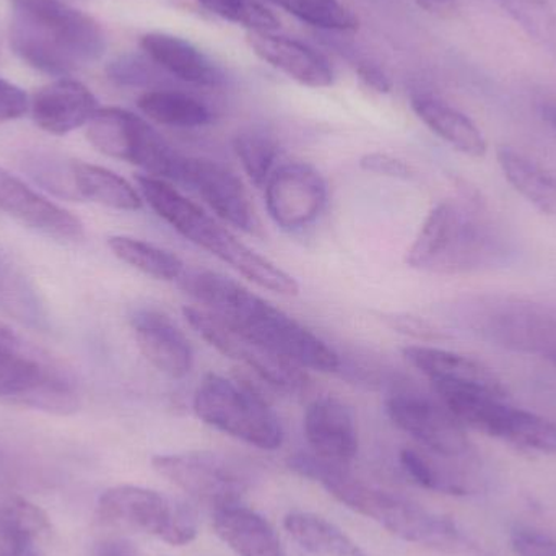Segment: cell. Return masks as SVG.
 Here are the masks:
<instances>
[{"label":"cell","instance_id":"cell-1","mask_svg":"<svg viewBox=\"0 0 556 556\" xmlns=\"http://www.w3.org/2000/svg\"><path fill=\"white\" fill-rule=\"evenodd\" d=\"M179 287L202 304L204 309L227 320L235 329L294 363L301 369L336 372L342 362L339 353L306 326L288 316L260 294L233 278L212 270H188Z\"/></svg>","mask_w":556,"mask_h":556},{"label":"cell","instance_id":"cell-2","mask_svg":"<svg viewBox=\"0 0 556 556\" xmlns=\"http://www.w3.org/2000/svg\"><path fill=\"white\" fill-rule=\"evenodd\" d=\"M296 476L313 480L337 502L371 519L389 534L408 544L444 554L470 551V541L456 522L424 506L355 479L346 467L329 463L314 453H296L288 459Z\"/></svg>","mask_w":556,"mask_h":556},{"label":"cell","instance_id":"cell-3","mask_svg":"<svg viewBox=\"0 0 556 556\" xmlns=\"http://www.w3.org/2000/svg\"><path fill=\"white\" fill-rule=\"evenodd\" d=\"M10 46L36 71L67 75L100 61L106 36L93 16L62 0H10Z\"/></svg>","mask_w":556,"mask_h":556},{"label":"cell","instance_id":"cell-4","mask_svg":"<svg viewBox=\"0 0 556 556\" xmlns=\"http://www.w3.org/2000/svg\"><path fill=\"white\" fill-rule=\"evenodd\" d=\"M136 181L152 211L186 240L208 251L212 256L264 290L283 296H296L300 293V285L290 274L238 240L230 230L217 224L204 208L189 201L165 179L140 175Z\"/></svg>","mask_w":556,"mask_h":556},{"label":"cell","instance_id":"cell-5","mask_svg":"<svg viewBox=\"0 0 556 556\" xmlns=\"http://www.w3.org/2000/svg\"><path fill=\"white\" fill-rule=\"evenodd\" d=\"M495 256L489 227L466 207L441 202L425 218L405 261L412 269L453 276L480 269Z\"/></svg>","mask_w":556,"mask_h":556},{"label":"cell","instance_id":"cell-6","mask_svg":"<svg viewBox=\"0 0 556 556\" xmlns=\"http://www.w3.org/2000/svg\"><path fill=\"white\" fill-rule=\"evenodd\" d=\"M199 420L208 427L264 451L283 443V427L269 402L241 381L207 372L199 382L192 401Z\"/></svg>","mask_w":556,"mask_h":556},{"label":"cell","instance_id":"cell-7","mask_svg":"<svg viewBox=\"0 0 556 556\" xmlns=\"http://www.w3.org/2000/svg\"><path fill=\"white\" fill-rule=\"evenodd\" d=\"M0 401L65 415L77 410L78 392L61 368L0 323Z\"/></svg>","mask_w":556,"mask_h":556},{"label":"cell","instance_id":"cell-8","mask_svg":"<svg viewBox=\"0 0 556 556\" xmlns=\"http://www.w3.org/2000/svg\"><path fill=\"white\" fill-rule=\"evenodd\" d=\"M434 391L464 427L526 450L556 454V421L511 407L505 399L480 389L434 386Z\"/></svg>","mask_w":556,"mask_h":556},{"label":"cell","instance_id":"cell-9","mask_svg":"<svg viewBox=\"0 0 556 556\" xmlns=\"http://www.w3.org/2000/svg\"><path fill=\"white\" fill-rule=\"evenodd\" d=\"M97 509L98 518L106 525L143 532L173 547H185L198 538L194 509L155 490L113 486L100 496Z\"/></svg>","mask_w":556,"mask_h":556},{"label":"cell","instance_id":"cell-10","mask_svg":"<svg viewBox=\"0 0 556 556\" xmlns=\"http://www.w3.org/2000/svg\"><path fill=\"white\" fill-rule=\"evenodd\" d=\"M94 149L146 169L155 178L178 181L185 155L176 152L146 119L123 108H100L87 124Z\"/></svg>","mask_w":556,"mask_h":556},{"label":"cell","instance_id":"cell-11","mask_svg":"<svg viewBox=\"0 0 556 556\" xmlns=\"http://www.w3.org/2000/svg\"><path fill=\"white\" fill-rule=\"evenodd\" d=\"M153 469L178 486L189 498L212 511L241 503L250 489V477L235 460L211 451L159 454Z\"/></svg>","mask_w":556,"mask_h":556},{"label":"cell","instance_id":"cell-12","mask_svg":"<svg viewBox=\"0 0 556 556\" xmlns=\"http://www.w3.org/2000/svg\"><path fill=\"white\" fill-rule=\"evenodd\" d=\"M189 326L225 358L241 363L260 376L266 384L285 394H298L307 384V376L294 363L264 346L263 343L235 329L233 326L215 316L204 307H182Z\"/></svg>","mask_w":556,"mask_h":556},{"label":"cell","instance_id":"cell-13","mask_svg":"<svg viewBox=\"0 0 556 556\" xmlns=\"http://www.w3.org/2000/svg\"><path fill=\"white\" fill-rule=\"evenodd\" d=\"M264 188L269 217L285 231L311 227L327 205L326 181L307 163H283L274 169Z\"/></svg>","mask_w":556,"mask_h":556},{"label":"cell","instance_id":"cell-14","mask_svg":"<svg viewBox=\"0 0 556 556\" xmlns=\"http://www.w3.org/2000/svg\"><path fill=\"white\" fill-rule=\"evenodd\" d=\"M483 336L513 352L541 356L556 366V306L505 303L480 319Z\"/></svg>","mask_w":556,"mask_h":556},{"label":"cell","instance_id":"cell-15","mask_svg":"<svg viewBox=\"0 0 556 556\" xmlns=\"http://www.w3.org/2000/svg\"><path fill=\"white\" fill-rule=\"evenodd\" d=\"M386 412L395 427L414 438L431 453L443 457H460L469 453L464 425L446 405L410 392H395L386 399Z\"/></svg>","mask_w":556,"mask_h":556},{"label":"cell","instance_id":"cell-16","mask_svg":"<svg viewBox=\"0 0 556 556\" xmlns=\"http://www.w3.org/2000/svg\"><path fill=\"white\" fill-rule=\"evenodd\" d=\"M178 182L189 186L199 198L231 227L261 235V220L241 179L228 166L207 159L185 156Z\"/></svg>","mask_w":556,"mask_h":556},{"label":"cell","instance_id":"cell-17","mask_svg":"<svg viewBox=\"0 0 556 556\" xmlns=\"http://www.w3.org/2000/svg\"><path fill=\"white\" fill-rule=\"evenodd\" d=\"M0 212L54 240L77 243L85 237L84 224L75 215L42 198L3 168H0Z\"/></svg>","mask_w":556,"mask_h":556},{"label":"cell","instance_id":"cell-18","mask_svg":"<svg viewBox=\"0 0 556 556\" xmlns=\"http://www.w3.org/2000/svg\"><path fill=\"white\" fill-rule=\"evenodd\" d=\"M134 336L147 362L172 379L191 372L194 352L181 329L162 311L140 307L130 316Z\"/></svg>","mask_w":556,"mask_h":556},{"label":"cell","instance_id":"cell-19","mask_svg":"<svg viewBox=\"0 0 556 556\" xmlns=\"http://www.w3.org/2000/svg\"><path fill=\"white\" fill-rule=\"evenodd\" d=\"M304 434L311 453L346 467L358 453V431L352 412L333 397H320L307 405Z\"/></svg>","mask_w":556,"mask_h":556},{"label":"cell","instance_id":"cell-20","mask_svg":"<svg viewBox=\"0 0 556 556\" xmlns=\"http://www.w3.org/2000/svg\"><path fill=\"white\" fill-rule=\"evenodd\" d=\"M97 97L81 81L61 78L42 87L29 103L36 126L54 136H65L87 126L98 113Z\"/></svg>","mask_w":556,"mask_h":556},{"label":"cell","instance_id":"cell-21","mask_svg":"<svg viewBox=\"0 0 556 556\" xmlns=\"http://www.w3.org/2000/svg\"><path fill=\"white\" fill-rule=\"evenodd\" d=\"M247 41L257 58L304 87L326 88L333 84L329 61L304 42L274 31H248Z\"/></svg>","mask_w":556,"mask_h":556},{"label":"cell","instance_id":"cell-22","mask_svg":"<svg viewBox=\"0 0 556 556\" xmlns=\"http://www.w3.org/2000/svg\"><path fill=\"white\" fill-rule=\"evenodd\" d=\"M402 353L433 386L482 389L503 399L508 394L502 379L489 366L469 356L424 345L405 346Z\"/></svg>","mask_w":556,"mask_h":556},{"label":"cell","instance_id":"cell-23","mask_svg":"<svg viewBox=\"0 0 556 556\" xmlns=\"http://www.w3.org/2000/svg\"><path fill=\"white\" fill-rule=\"evenodd\" d=\"M48 515L20 493L0 486V556H46Z\"/></svg>","mask_w":556,"mask_h":556},{"label":"cell","instance_id":"cell-24","mask_svg":"<svg viewBox=\"0 0 556 556\" xmlns=\"http://www.w3.org/2000/svg\"><path fill=\"white\" fill-rule=\"evenodd\" d=\"M140 48L153 64L186 84L208 88L225 84L220 65L188 39L169 33L150 31L140 38Z\"/></svg>","mask_w":556,"mask_h":556},{"label":"cell","instance_id":"cell-25","mask_svg":"<svg viewBox=\"0 0 556 556\" xmlns=\"http://www.w3.org/2000/svg\"><path fill=\"white\" fill-rule=\"evenodd\" d=\"M212 526L237 556H287L273 525L243 503L214 509Z\"/></svg>","mask_w":556,"mask_h":556},{"label":"cell","instance_id":"cell-26","mask_svg":"<svg viewBox=\"0 0 556 556\" xmlns=\"http://www.w3.org/2000/svg\"><path fill=\"white\" fill-rule=\"evenodd\" d=\"M410 104L418 119L444 142L473 159L485 155V137L469 116L431 94H414Z\"/></svg>","mask_w":556,"mask_h":556},{"label":"cell","instance_id":"cell-27","mask_svg":"<svg viewBox=\"0 0 556 556\" xmlns=\"http://www.w3.org/2000/svg\"><path fill=\"white\" fill-rule=\"evenodd\" d=\"M68 176L74 198L87 199L114 211L136 212L142 208V198L136 188L103 166L71 162Z\"/></svg>","mask_w":556,"mask_h":556},{"label":"cell","instance_id":"cell-28","mask_svg":"<svg viewBox=\"0 0 556 556\" xmlns=\"http://www.w3.org/2000/svg\"><path fill=\"white\" fill-rule=\"evenodd\" d=\"M0 309L16 323L35 330L49 327V314L38 288L0 251Z\"/></svg>","mask_w":556,"mask_h":556},{"label":"cell","instance_id":"cell-29","mask_svg":"<svg viewBox=\"0 0 556 556\" xmlns=\"http://www.w3.org/2000/svg\"><path fill=\"white\" fill-rule=\"evenodd\" d=\"M283 528L301 548L313 555L369 556L339 526L314 513H288Z\"/></svg>","mask_w":556,"mask_h":556},{"label":"cell","instance_id":"cell-30","mask_svg":"<svg viewBox=\"0 0 556 556\" xmlns=\"http://www.w3.org/2000/svg\"><path fill=\"white\" fill-rule=\"evenodd\" d=\"M496 156L509 185L542 214L556 217V178L538 163L509 147H502Z\"/></svg>","mask_w":556,"mask_h":556},{"label":"cell","instance_id":"cell-31","mask_svg":"<svg viewBox=\"0 0 556 556\" xmlns=\"http://www.w3.org/2000/svg\"><path fill=\"white\" fill-rule=\"evenodd\" d=\"M139 110L149 119L168 127L194 129L207 126L212 121V113L207 106L191 94L175 90L146 91L137 101Z\"/></svg>","mask_w":556,"mask_h":556},{"label":"cell","instance_id":"cell-32","mask_svg":"<svg viewBox=\"0 0 556 556\" xmlns=\"http://www.w3.org/2000/svg\"><path fill=\"white\" fill-rule=\"evenodd\" d=\"M108 247L117 260L156 280H179L185 263L172 251L130 237H111Z\"/></svg>","mask_w":556,"mask_h":556},{"label":"cell","instance_id":"cell-33","mask_svg":"<svg viewBox=\"0 0 556 556\" xmlns=\"http://www.w3.org/2000/svg\"><path fill=\"white\" fill-rule=\"evenodd\" d=\"M301 22L327 31H355L359 20L339 0H269Z\"/></svg>","mask_w":556,"mask_h":556},{"label":"cell","instance_id":"cell-34","mask_svg":"<svg viewBox=\"0 0 556 556\" xmlns=\"http://www.w3.org/2000/svg\"><path fill=\"white\" fill-rule=\"evenodd\" d=\"M508 15L556 62V13L547 0H498Z\"/></svg>","mask_w":556,"mask_h":556},{"label":"cell","instance_id":"cell-35","mask_svg":"<svg viewBox=\"0 0 556 556\" xmlns=\"http://www.w3.org/2000/svg\"><path fill=\"white\" fill-rule=\"evenodd\" d=\"M233 150L250 181L264 188L276 169L278 146L273 137L261 130H243L233 140Z\"/></svg>","mask_w":556,"mask_h":556},{"label":"cell","instance_id":"cell-36","mask_svg":"<svg viewBox=\"0 0 556 556\" xmlns=\"http://www.w3.org/2000/svg\"><path fill=\"white\" fill-rule=\"evenodd\" d=\"M204 9L248 31H276L280 22L260 0H198Z\"/></svg>","mask_w":556,"mask_h":556},{"label":"cell","instance_id":"cell-37","mask_svg":"<svg viewBox=\"0 0 556 556\" xmlns=\"http://www.w3.org/2000/svg\"><path fill=\"white\" fill-rule=\"evenodd\" d=\"M401 466L405 473L421 489L454 496L467 495V492H469L463 483L441 472L433 463H430L418 451L408 450V447L407 450H402Z\"/></svg>","mask_w":556,"mask_h":556},{"label":"cell","instance_id":"cell-38","mask_svg":"<svg viewBox=\"0 0 556 556\" xmlns=\"http://www.w3.org/2000/svg\"><path fill=\"white\" fill-rule=\"evenodd\" d=\"M108 75L116 84L126 85V87H142V85L149 84L152 71L142 59L136 58V55H124V58L111 62Z\"/></svg>","mask_w":556,"mask_h":556},{"label":"cell","instance_id":"cell-39","mask_svg":"<svg viewBox=\"0 0 556 556\" xmlns=\"http://www.w3.org/2000/svg\"><path fill=\"white\" fill-rule=\"evenodd\" d=\"M509 542L518 556H556L555 539L531 529H516Z\"/></svg>","mask_w":556,"mask_h":556},{"label":"cell","instance_id":"cell-40","mask_svg":"<svg viewBox=\"0 0 556 556\" xmlns=\"http://www.w3.org/2000/svg\"><path fill=\"white\" fill-rule=\"evenodd\" d=\"M359 166L365 172L375 173V175L388 176L394 179H412L415 176L414 169L404 160L395 159L389 153L372 152L366 153L359 160Z\"/></svg>","mask_w":556,"mask_h":556},{"label":"cell","instance_id":"cell-41","mask_svg":"<svg viewBox=\"0 0 556 556\" xmlns=\"http://www.w3.org/2000/svg\"><path fill=\"white\" fill-rule=\"evenodd\" d=\"M28 94L12 81L0 78V123L20 119L29 111Z\"/></svg>","mask_w":556,"mask_h":556},{"label":"cell","instance_id":"cell-42","mask_svg":"<svg viewBox=\"0 0 556 556\" xmlns=\"http://www.w3.org/2000/svg\"><path fill=\"white\" fill-rule=\"evenodd\" d=\"M356 74H358L359 80L369 88V90L376 91L379 94H386L391 91L392 81L389 75L371 62H359L356 65Z\"/></svg>","mask_w":556,"mask_h":556},{"label":"cell","instance_id":"cell-43","mask_svg":"<svg viewBox=\"0 0 556 556\" xmlns=\"http://www.w3.org/2000/svg\"><path fill=\"white\" fill-rule=\"evenodd\" d=\"M94 556H139V551L126 539H108L98 545Z\"/></svg>","mask_w":556,"mask_h":556},{"label":"cell","instance_id":"cell-44","mask_svg":"<svg viewBox=\"0 0 556 556\" xmlns=\"http://www.w3.org/2000/svg\"><path fill=\"white\" fill-rule=\"evenodd\" d=\"M415 2L433 15L447 16L456 10V0H415Z\"/></svg>","mask_w":556,"mask_h":556},{"label":"cell","instance_id":"cell-45","mask_svg":"<svg viewBox=\"0 0 556 556\" xmlns=\"http://www.w3.org/2000/svg\"><path fill=\"white\" fill-rule=\"evenodd\" d=\"M542 116L556 130V104L547 103L542 106Z\"/></svg>","mask_w":556,"mask_h":556}]
</instances>
